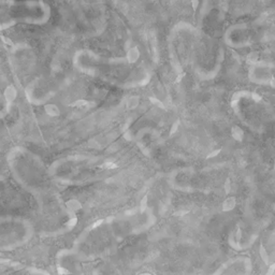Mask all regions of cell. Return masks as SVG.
I'll return each mask as SVG.
<instances>
[{
	"label": "cell",
	"instance_id": "cell-1",
	"mask_svg": "<svg viewBox=\"0 0 275 275\" xmlns=\"http://www.w3.org/2000/svg\"><path fill=\"white\" fill-rule=\"evenodd\" d=\"M155 222L151 207L99 219L81 232L67 253L70 258L83 262L105 258L128 239L144 233Z\"/></svg>",
	"mask_w": 275,
	"mask_h": 275
},
{
	"label": "cell",
	"instance_id": "cell-2",
	"mask_svg": "<svg viewBox=\"0 0 275 275\" xmlns=\"http://www.w3.org/2000/svg\"><path fill=\"white\" fill-rule=\"evenodd\" d=\"M6 163L14 180L33 196L42 212L56 206L59 199L54 178L38 155L24 146H14L6 154Z\"/></svg>",
	"mask_w": 275,
	"mask_h": 275
},
{
	"label": "cell",
	"instance_id": "cell-3",
	"mask_svg": "<svg viewBox=\"0 0 275 275\" xmlns=\"http://www.w3.org/2000/svg\"><path fill=\"white\" fill-rule=\"evenodd\" d=\"M99 159L89 156H72L62 158L50 167V173L54 180L61 183H80L84 178L100 175Z\"/></svg>",
	"mask_w": 275,
	"mask_h": 275
},
{
	"label": "cell",
	"instance_id": "cell-4",
	"mask_svg": "<svg viewBox=\"0 0 275 275\" xmlns=\"http://www.w3.org/2000/svg\"><path fill=\"white\" fill-rule=\"evenodd\" d=\"M36 233L30 219L16 215H6L0 219V249L13 251L25 246Z\"/></svg>",
	"mask_w": 275,
	"mask_h": 275
},
{
	"label": "cell",
	"instance_id": "cell-5",
	"mask_svg": "<svg viewBox=\"0 0 275 275\" xmlns=\"http://www.w3.org/2000/svg\"><path fill=\"white\" fill-rule=\"evenodd\" d=\"M144 260L145 251L138 247L128 246L105 257L92 270V275H133L138 272Z\"/></svg>",
	"mask_w": 275,
	"mask_h": 275
},
{
	"label": "cell",
	"instance_id": "cell-6",
	"mask_svg": "<svg viewBox=\"0 0 275 275\" xmlns=\"http://www.w3.org/2000/svg\"><path fill=\"white\" fill-rule=\"evenodd\" d=\"M249 80L253 83L275 88V61H256L249 68Z\"/></svg>",
	"mask_w": 275,
	"mask_h": 275
},
{
	"label": "cell",
	"instance_id": "cell-7",
	"mask_svg": "<svg viewBox=\"0 0 275 275\" xmlns=\"http://www.w3.org/2000/svg\"><path fill=\"white\" fill-rule=\"evenodd\" d=\"M19 275H51L46 270L39 269L35 266H24L21 270Z\"/></svg>",
	"mask_w": 275,
	"mask_h": 275
},
{
	"label": "cell",
	"instance_id": "cell-8",
	"mask_svg": "<svg viewBox=\"0 0 275 275\" xmlns=\"http://www.w3.org/2000/svg\"><path fill=\"white\" fill-rule=\"evenodd\" d=\"M274 271H275V263H272V264H271V266H269V269H268V272H266V275H273Z\"/></svg>",
	"mask_w": 275,
	"mask_h": 275
},
{
	"label": "cell",
	"instance_id": "cell-9",
	"mask_svg": "<svg viewBox=\"0 0 275 275\" xmlns=\"http://www.w3.org/2000/svg\"><path fill=\"white\" fill-rule=\"evenodd\" d=\"M260 253H261V257H263L264 261H266V263H268V256L266 255V251H264V248H263L262 246L260 247Z\"/></svg>",
	"mask_w": 275,
	"mask_h": 275
},
{
	"label": "cell",
	"instance_id": "cell-10",
	"mask_svg": "<svg viewBox=\"0 0 275 275\" xmlns=\"http://www.w3.org/2000/svg\"><path fill=\"white\" fill-rule=\"evenodd\" d=\"M198 4H199V0H191V6H192V9H193V11H196V10H197V8H198Z\"/></svg>",
	"mask_w": 275,
	"mask_h": 275
},
{
	"label": "cell",
	"instance_id": "cell-11",
	"mask_svg": "<svg viewBox=\"0 0 275 275\" xmlns=\"http://www.w3.org/2000/svg\"><path fill=\"white\" fill-rule=\"evenodd\" d=\"M2 40H3V41H6V44L13 45L12 41H11V40H10V39H6V38H4V37H2Z\"/></svg>",
	"mask_w": 275,
	"mask_h": 275
},
{
	"label": "cell",
	"instance_id": "cell-12",
	"mask_svg": "<svg viewBox=\"0 0 275 275\" xmlns=\"http://www.w3.org/2000/svg\"><path fill=\"white\" fill-rule=\"evenodd\" d=\"M136 275H154V274H152V273H149V272H140Z\"/></svg>",
	"mask_w": 275,
	"mask_h": 275
},
{
	"label": "cell",
	"instance_id": "cell-13",
	"mask_svg": "<svg viewBox=\"0 0 275 275\" xmlns=\"http://www.w3.org/2000/svg\"><path fill=\"white\" fill-rule=\"evenodd\" d=\"M183 75H184V73L182 74V75H178V79H176V83H178V82H180V81L182 80V77H183Z\"/></svg>",
	"mask_w": 275,
	"mask_h": 275
},
{
	"label": "cell",
	"instance_id": "cell-14",
	"mask_svg": "<svg viewBox=\"0 0 275 275\" xmlns=\"http://www.w3.org/2000/svg\"><path fill=\"white\" fill-rule=\"evenodd\" d=\"M274 168H275V162H274Z\"/></svg>",
	"mask_w": 275,
	"mask_h": 275
}]
</instances>
